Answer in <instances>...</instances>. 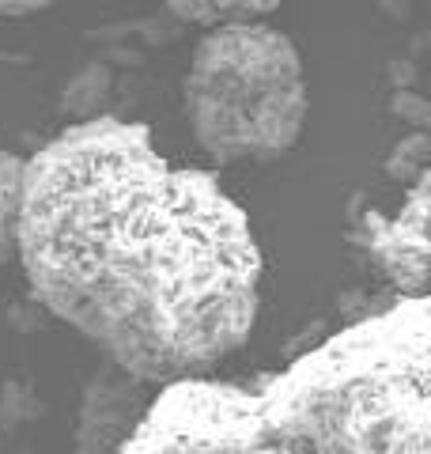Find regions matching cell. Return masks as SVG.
<instances>
[{"mask_svg":"<svg viewBox=\"0 0 431 454\" xmlns=\"http://www.w3.org/2000/svg\"><path fill=\"white\" fill-rule=\"evenodd\" d=\"M284 0H167L175 16L200 23V27H220V23H242V20H262Z\"/></svg>","mask_w":431,"mask_h":454,"instance_id":"5","label":"cell"},{"mask_svg":"<svg viewBox=\"0 0 431 454\" xmlns=\"http://www.w3.org/2000/svg\"><path fill=\"white\" fill-rule=\"evenodd\" d=\"M185 121L220 163L277 160L303 137L310 95L295 42L262 20L220 23L185 68Z\"/></svg>","mask_w":431,"mask_h":454,"instance_id":"3","label":"cell"},{"mask_svg":"<svg viewBox=\"0 0 431 454\" xmlns=\"http://www.w3.org/2000/svg\"><path fill=\"white\" fill-rule=\"evenodd\" d=\"M20 201H23V160L12 152H0V262L16 258Z\"/></svg>","mask_w":431,"mask_h":454,"instance_id":"6","label":"cell"},{"mask_svg":"<svg viewBox=\"0 0 431 454\" xmlns=\"http://www.w3.org/2000/svg\"><path fill=\"white\" fill-rule=\"evenodd\" d=\"M114 454H431L427 300L344 325L254 382H163Z\"/></svg>","mask_w":431,"mask_h":454,"instance_id":"2","label":"cell"},{"mask_svg":"<svg viewBox=\"0 0 431 454\" xmlns=\"http://www.w3.org/2000/svg\"><path fill=\"white\" fill-rule=\"evenodd\" d=\"M427 182L420 178V186L409 193V205L397 212L390 223L375 220L371 231V250L382 262V269L390 273L401 288H409V300L424 295V273H427Z\"/></svg>","mask_w":431,"mask_h":454,"instance_id":"4","label":"cell"},{"mask_svg":"<svg viewBox=\"0 0 431 454\" xmlns=\"http://www.w3.org/2000/svg\"><path fill=\"white\" fill-rule=\"evenodd\" d=\"M16 258L46 310L160 387L231 356L262 303L242 205L208 170L167 160L148 125L106 114L23 160Z\"/></svg>","mask_w":431,"mask_h":454,"instance_id":"1","label":"cell"},{"mask_svg":"<svg viewBox=\"0 0 431 454\" xmlns=\"http://www.w3.org/2000/svg\"><path fill=\"white\" fill-rule=\"evenodd\" d=\"M53 4H61V0H0V16H27V12H42Z\"/></svg>","mask_w":431,"mask_h":454,"instance_id":"7","label":"cell"}]
</instances>
